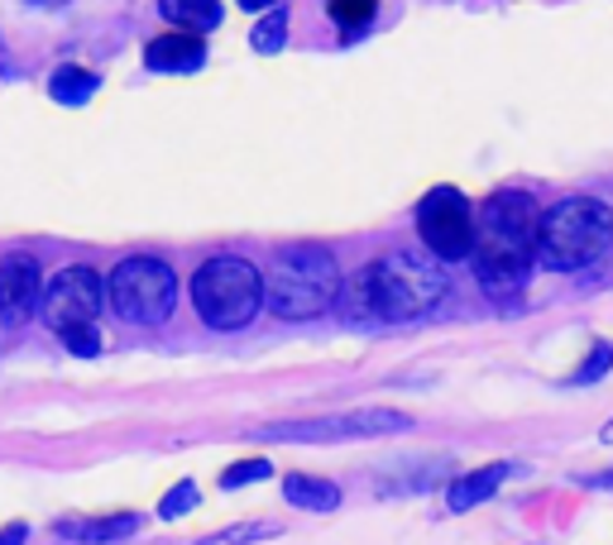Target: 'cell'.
Segmentation results:
<instances>
[{
	"mask_svg": "<svg viewBox=\"0 0 613 545\" xmlns=\"http://www.w3.org/2000/svg\"><path fill=\"white\" fill-rule=\"evenodd\" d=\"M537 230L542 206L527 191H494L475 211V277L489 297L508 301L523 293L537 263Z\"/></svg>",
	"mask_w": 613,
	"mask_h": 545,
	"instance_id": "1",
	"label": "cell"
},
{
	"mask_svg": "<svg viewBox=\"0 0 613 545\" xmlns=\"http://www.w3.org/2000/svg\"><path fill=\"white\" fill-rule=\"evenodd\" d=\"M345 273L327 245H283L263 269V307L279 321H317L335 311Z\"/></svg>",
	"mask_w": 613,
	"mask_h": 545,
	"instance_id": "2",
	"label": "cell"
},
{
	"mask_svg": "<svg viewBox=\"0 0 613 545\" xmlns=\"http://www.w3.org/2000/svg\"><path fill=\"white\" fill-rule=\"evenodd\" d=\"M613 249V206L599 197H561L542 211L537 263L551 273H580Z\"/></svg>",
	"mask_w": 613,
	"mask_h": 545,
	"instance_id": "3",
	"label": "cell"
},
{
	"mask_svg": "<svg viewBox=\"0 0 613 545\" xmlns=\"http://www.w3.org/2000/svg\"><path fill=\"white\" fill-rule=\"evenodd\" d=\"M375 269V297H379V321L403 325L422 321L427 311H437L451 293V273L437 253L422 249H389L383 259L369 263Z\"/></svg>",
	"mask_w": 613,
	"mask_h": 545,
	"instance_id": "4",
	"label": "cell"
},
{
	"mask_svg": "<svg viewBox=\"0 0 613 545\" xmlns=\"http://www.w3.org/2000/svg\"><path fill=\"white\" fill-rule=\"evenodd\" d=\"M192 307L211 331H245L263 311V269L235 253H216L192 273Z\"/></svg>",
	"mask_w": 613,
	"mask_h": 545,
	"instance_id": "5",
	"label": "cell"
},
{
	"mask_svg": "<svg viewBox=\"0 0 613 545\" xmlns=\"http://www.w3.org/2000/svg\"><path fill=\"white\" fill-rule=\"evenodd\" d=\"M106 301L125 325H163L177 301V273L154 253L120 259L106 277Z\"/></svg>",
	"mask_w": 613,
	"mask_h": 545,
	"instance_id": "6",
	"label": "cell"
},
{
	"mask_svg": "<svg viewBox=\"0 0 613 545\" xmlns=\"http://www.w3.org/2000/svg\"><path fill=\"white\" fill-rule=\"evenodd\" d=\"M407 411L393 407H365V411H345V417H321V421H273L259 426V441L273 445H341V441H375V435H399L407 431Z\"/></svg>",
	"mask_w": 613,
	"mask_h": 545,
	"instance_id": "7",
	"label": "cell"
},
{
	"mask_svg": "<svg viewBox=\"0 0 613 545\" xmlns=\"http://www.w3.org/2000/svg\"><path fill=\"white\" fill-rule=\"evenodd\" d=\"M417 235L422 249L437 253L441 263L475 259V206L455 187H437L417 201Z\"/></svg>",
	"mask_w": 613,
	"mask_h": 545,
	"instance_id": "8",
	"label": "cell"
},
{
	"mask_svg": "<svg viewBox=\"0 0 613 545\" xmlns=\"http://www.w3.org/2000/svg\"><path fill=\"white\" fill-rule=\"evenodd\" d=\"M106 301V277L91 269V263H68L53 283L44 287V321L53 325L58 335L72 331V325H96Z\"/></svg>",
	"mask_w": 613,
	"mask_h": 545,
	"instance_id": "9",
	"label": "cell"
},
{
	"mask_svg": "<svg viewBox=\"0 0 613 545\" xmlns=\"http://www.w3.org/2000/svg\"><path fill=\"white\" fill-rule=\"evenodd\" d=\"M44 269L29 253H5V263H0V317L15 325L29 321L44 307Z\"/></svg>",
	"mask_w": 613,
	"mask_h": 545,
	"instance_id": "10",
	"label": "cell"
},
{
	"mask_svg": "<svg viewBox=\"0 0 613 545\" xmlns=\"http://www.w3.org/2000/svg\"><path fill=\"white\" fill-rule=\"evenodd\" d=\"M144 63H149V72H197L207 63V39L187 29H163L144 48Z\"/></svg>",
	"mask_w": 613,
	"mask_h": 545,
	"instance_id": "11",
	"label": "cell"
},
{
	"mask_svg": "<svg viewBox=\"0 0 613 545\" xmlns=\"http://www.w3.org/2000/svg\"><path fill=\"white\" fill-rule=\"evenodd\" d=\"M513 459H494V465H485V469H470V474H461L451 483V493H446V507L451 512H470V507L479 503H489L494 493L503 488V483L513 479Z\"/></svg>",
	"mask_w": 613,
	"mask_h": 545,
	"instance_id": "12",
	"label": "cell"
},
{
	"mask_svg": "<svg viewBox=\"0 0 613 545\" xmlns=\"http://www.w3.org/2000/svg\"><path fill=\"white\" fill-rule=\"evenodd\" d=\"M63 541H77V545H111V541H125L139 531V512H115V517H68V522L53 527Z\"/></svg>",
	"mask_w": 613,
	"mask_h": 545,
	"instance_id": "13",
	"label": "cell"
},
{
	"mask_svg": "<svg viewBox=\"0 0 613 545\" xmlns=\"http://www.w3.org/2000/svg\"><path fill=\"white\" fill-rule=\"evenodd\" d=\"M335 311H341L351 325H365V321H379V297H375V269H355L345 273L341 283V301H335Z\"/></svg>",
	"mask_w": 613,
	"mask_h": 545,
	"instance_id": "14",
	"label": "cell"
},
{
	"mask_svg": "<svg viewBox=\"0 0 613 545\" xmlns=\"http://www.w3.org/2000/svg\"><path fill=\"white\" fill-rule=\"evenodd\" d=\"M283 498L293 507H307V512H331V507H341V488H335L331 479H317V474H287Z\"/></svg>",
	"mask_w": 613,
	"mask_h": 545,
	"instance_id": "15",
	"label": "cell"
},
{
	"mask_svg": "<svg viewBox=\"0 0 613 545\" xmlns=\"http://www.w3.org/2000/svg\"><path fill=\"white\" fill-rule=\"evenodd\" d=\"M159 15L173 24V29L207 34L221 24V0H159Z\"/></svg>",
	"mask_w": 613,
	"mask_h": 545,
	"instance_id": "16",
	"label": "cell"
},
{
	"mask_svg": "<svg viewBox=\"0 0 613 545\" xmlns=\"http://www.w3.org/2000/svg\"><path fill=\"white\" fill-rule=\"evenodd\" d=\"M96 87H101V82H96V72L68 63V67L53 72V82H48V96H53L58 106H87L91 96H96Z\"/></svg>",
	"mask_w": 613,
	"mask_h": 545,
	"instance_id": "17",
	"label": "cell"
},
{
	"mask_svg": "<svg viewBox=\"0 0 613 545\" xmlns=\"http://www.w3.org/2000/svg\"><path fill=\"white\" fill-rule=\"evenodd\" d=\"M249 44H255V53H279V48L287 44V10H269L255 29H249Z\"/></svg>",
	"mask_w": 613,
	"mask_h": 545,
	"instance_id": "18",
	"label": "cell"
},
{
	"mask_svg": "<svg viewBox=\"0 0 613 545\" xmlns=\"http://www.w3.org/2000/svg\"><path fill=\"white\" fill-rule=\"evenodd\" d=\"M379 0H331V20L341 24V34H359L369 20H375Z\"/></svg>",
	"mask_w": 613,
	"mask_h": 545,
	"instance_id": "19",
	"label": "cell"
},
{
	"mask_svg": "<svg viewBox=\"0 0 613 545\" xmlns=\"http://www.w3.org/2000/svg\"><path fill=\"white\" fill-rule=\"evenodd\" d=\"M273 531H279V522H240V527H225V531H216V536L197 541V545H255L263 536H273Z\"/></svg>",
	"mask_w": 613,
	"mask_h": 545,
	"instance_id": "20",
	"label": "cell"
},
{
	"mask_svg": "<svg viewBox=\"0 0 613 545\" xmlns=\"http://www.w3.org/2000/svg\"><path fill=\"white\" fill-rule=\"evenodd\" d=\"M609 369H613V345H604V340H599V345H590V355L580 359V369L571 373V383H575V387H585V383H599V379H604Z\"/></svg>",
	"mask_w": 613,
	"mask_h": 545,
	"instance_id": "21",
	"label": "cell"
},
{
	"mask_svg": "<svg viewBox=\"0 0 613 545\" xmlns=\"http://www.w3.org/2000/svg\"><path fill=\"white\" fill-rule=\"evenodd\" d=\"M269 474H273L269 459H240L235 469H225V474H221V488H240V483H263Z\"/></svg>",
	"mask_w": 613,
	"mask_h": 545,
	"instance_id": "22",
	"label": "cell"
},
{
	"mask_svg": "<svg viewBox=\"0 0 613 545\" xmlns=\"http://www.w3.org/2000/svg\"><path fill=\"white\" fill-rule=\"evenodd\" d=\"M192 507H197V483H177V488H168L163 493V503H159V517H187Z\"/></svg>",
	"mask_w": 613,
	"mask_h": 545,
	"instance_id": "23",
	"label": "cell"
},
{
	"mask_svg": "<svg viewBox=\"0 0 613 545\" xmlns=\"http://www.w3.org/2000/svg\"><path fill=\"white\" fill-rule=\"evenodd\" d=\"M63 345L77 359H91V355H101V331L96 325H72V331H63Z\"/></svg>",
	"mask_w": 613,
	"mask_h": 545,
	"instance_id": "24",
	"label": "cell"
},
{
	"mask_svg": "<svg viewBox=\"0 0 613 545\" xmlns=\"http://www.w3.org/2000/svg\"><path fill=\"white\" fill-rule=\"evenodd\" d=\"M24 541H29V527H24V522L0 527V545H24Z\"/></svg>",
	"mask_w": 613,
	"mask_h": 545,
	"instance_id": "25",
	"label": "cell"
},
{
	"mask_svg": "<svg viewBox=\"0 0 613 545\" xmlns=\"http://www.w3.org/2000/svg\"><path fill=\"white\" fill-rule=\"evenodd\" d=\"M580 488H594V493H609V488H613V469H609V474H580Z\"/></svg>",
	"mask_w": 613,
	"mask_h": 545,
	"instance_id": "26",
	"label": "cell"
},
{
	"mask_svg": "<svg viewBox=\"0 0 613 545\" xmlns=\"http://www.w3.org/2000/svg\"><path fill=\"white\" fill-rule=\"evenodd\" d=\"M0 77H15V63H10V53H5V44H0Z\"/></svg>",
	"mask_w": 613,
	"mask_h": 545,
	"instance_id": "27",
	"label": "cell"
},
{
	"mask_svg": "<svg viewBox=\"0 0 613 545\" xmlns=\"http://www.w3.org/2000/svg\"><path fill=\"white\" fill-rule=\"evenodd\" d=\"M245 10H269V5H279V0H240Z\"/></svg>",
	"mask_w": 613,
	"mask_h": 545,
	"instance_id": "28",
	"label": "cell"
},
{
	"mask_svg": "<svg viewBox=\"0 0 613 545\" xmlns=\"http://www.w3.org/2000/svg\"><path fill=\"white\" fill-rule=\"evenodd\" d=\"M29 5H44V10H58V5H68V0H29Z\"/></svg>",
	"mask_w": 613,
	"mask_h": 545,
	"instance_id": "29",
	"label": "cell"
},
{
	"mask_svg": "<svg viewBox=\"0 0 613 545\" xmlns=\"http://www.w3.org/2000/svg\"><path fill=\"white\" fill-rule=\"evenodd\" d=\"M599 441H604V445H613V421H604V431H599Z\"/></svg>",
	"mask_w": 613,
	"mask_h": 545,
	"instance_id": "30",
	"label": "cell"
}]
</instances>
